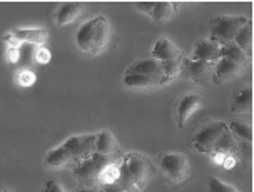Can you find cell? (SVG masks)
<instances>
[{"label":"cell","mask_w":254,"mask_h":192,"mask_svg":"<svg viewBox=\"0 0 254 192\" xmlns=\"http://www.w3.org/2000/svg\"><path fill=\"white\" fill-rule=\"evenodd\" d=\"M192 61H202V62H211L216 64L221 59V45L212 42V40H199L194 45L192 50Z\"/></svg>","instance_id":"cell-14"},{"label":"cell","mask_w":254,"mask_h":192,"mask_svg":"<svg viewBox=\"0 0 254 192\" xmlns=\"http://www.w3.org/2000/svg\"><path fill=\"white\" fill-rule=\"evenodd\" d=\"M34 59L37 61L39 64H49L51 62V59H52V54H51V50L49 49H45V47H37L35 49V56Z\"/></svg>","instance_id":"cell-25"},{"label":"cell","mask_w":254,"mask_h":192,"mask_svg":"<svg viewBox=\"0 0 254 192\" xmlns=\"http://www.w3.org/2000/svg\"><path fill=\"white\" fill-rule=\"evenodd\" d=\"M0 192H10V191H0Z\"/></svg>","instance_id":"cell-31"},{"label":"cell","mask_w":254,"mask_h":192,"mask_svg":"<svg viewBox=\"0 0 254 192\" xmlns=\"http://www.w3.org/2000/svg\"><path fill=\"white\" fill-rule=\"evenodd\" d=\"M228 127L236 142H241V144L253 142V127L249 124H244L241 121H231Z\"/></svg>","instance_id":"cell-20"},{"label":"cell","mask_w":254,"mask_h":192,"mask_svg":"<svg viewBox=\"0 0 254 192\" xmlns=\"http://www.w3.org/2000/svg\"><path fill=\"white\" fill-rule=\"evenodd\" d=\"M77 192H101L99 189H79Z\"/></svg>","instance_id":"cell-29"},{"label":"cell","mask_w":254,"mask_h":192,"mask_svg":"<svg viewBox=\"0 0 254 192\" xmlns=\"http://www.w3.org/2000/svg\"><path fill=\"white\" fill-rule=\"evenodd\" d=\"M37 80V75L32 70H20L19 75H17V82H19L20 87H32Z\"/></svg>","instance_id":"cell-24"},{"label":"cell","mask_w":254,"mask_h":192,"mask_svg":"<svg viewBox=\"0 0 254 192\" xmlns=\"http://www.w3.org/2000/svg\"><path fill=\"white\" fill-rule=\"evenodd\" d=\"M124 84L130 89H152V87H159V84L151 77L139 75V74H126Z\"/></svg>","instance_id":"cell-21"},{"label":"cell","mask_w":254,"mask_h":192,"mask_svg":"<svg viewBox=\"0 0 254 192\" xmlns=\"http://www.w3.org/2000/svg\"><path fill=\"white\" fill-rule=\"evenodd\" d=\"M246 67L248 65H243V64H238L234 61H229V59L221 57L219 61L216 62L212 82H214V84H224V82L239 79L241 75H244Z\"/></svg>","instance_id":"cell-11"},{"label":"cell","mask_w":254,"mask_h":192,"mask_svg":"<svg viewBox=\"0 0 254 192\" xmlns=\"http://www.w3.org/2000/svg\"><path fill=\"white\" fill-rule=\"evenodd\" d=\"M231 112L236 114H249L253 109V87L246 85L243 87L241 90H238L233 95V100H231Z\"/></svg>","instance_id":"cell-17"},{"label":"cell","mask_w":254,"mask_h":192,"mask_svg":"<svg viewBox=\"0 0 254 192\" xmlns=\"http://www.w3.org/2000/svg\"><path fill=\"white\" fill-rule=\"evenodd\" d=\"M10 34L19 44H30L37 47H42L49 40V32L45 29H15Z\"/></svg>","instance_id":"cell-15"},{"label":"cell","mask_w":254,"mask_h":192,"mask_svg":"<svg viewBox=\"0 0 254 192\" xmlns=\"http://www.w3.org/2000/svg\"><path fill=\"white\" fill-rule=\"evenodd\" d=\"M159 166L162 174L172 184H184L190 176V162L188 155L181 152H166L159 155Z\"/></svg>","instance_id":"cell-7"},{"label":"cell","mask_w":254,"mask_h":192,"mask_svg":"<svg viewBox=\"0 0 254 192\" xmlns=\"http://www.w3.org/2000/svg\"><path fill=\"white\" fill-rule=\"evenodd\" d=\"M126 74H139V75H146V77H151L157 82L159 85H164L167 84L169 77H167L164 67L162 64L156 61V59H142V61H137L134 64H130L129 68H127Z\"/></svg>","instance_id":"cell-9"},{"label":"cell","mask_w":254,"mask_h":192,"mask_svg":"<svg viewBox=\"0 0 254 192\" xmlns=\"http://www.w3.org/2000/svg\"><path fill=\"white\" fill-rule=\"evenodd\" d=\"M176 3L172 2H154V5L151 8V12H149V15L152 17L154 22H157V24H164L172 17V13L176 12Z\"/></svg>","instance_id":"cell-19"},{"label":"cell","mask_w":254,"mask_h":192,"mask_svg":"<svg viewBox=\"0 0 254 192\" xmlns=\"http://www.w3.org/2000/svg\"><path fill=\"white\" fill-rule=\"evenodd\" d=\"M236 164H238V157H236L234 154H229V155H226V159L222 161V167L231 171V169H234Z\"/></svg>","instance_id":"cell-28"},{"label":"cell","mask_w":254,"mask_h":192,"mask_svg":"<svg viewBox=\"0 0 254 192\" xmlns=\"http://www.w3.org/2000/svg\"><path fill=\"white\" fill-rule=\"evenodd\" d=\"M207 192H239L234 186L226 184L217 177H209L207 179Z\"/></svg>","instance_id":"cell-23"},{"label":"cell","mask_w":254,"mask_h":192,"mask_svg":"<svg viewBox=\"0 0 254 192\" xmlns=\"http://www.w3.org/2000/svg\"><path fill=\"white\" fill-rule=\"evenodd\" d=\"M249 19L243 15H221L212 20L211 24V39L212 42L226 45L234 42L238 32L246 25Z\"/></svg>","instance_id":"cell-8"},{"label":"cell","mask_w":254,"mask_h":192,"mask_svg":"<svg viewBox=\"0 0 254 192\" xmlns=\"http://www.w3.org/2000/svg\"><path fill=\"white\" fill-rule=\"evenodd\" d=\"M95 140L97 134L72 135L59 147L49 150L44 164L49 169H75L95 154Z\"/></svg>","instance_id":"cell-1"},{"label":"cell","mask_w":254,"mask_h":192,"mask_svg":"<svg viewBox=\"0 0 254 192\" xmlns=\"http://www.w3.org/2000/svg\"><path fill=\"white\" fill-rule=\"evenodd\" d=\"M197 152H202L212 157L217 152L222 154H234L238 157V142L234 140L233 134H231L229 127L226 122L216 121L209 122L204 127H201L192 137L190 142Z\"/></svg>","instance_id":"cell-2"},{"label":"cell","mask_w":254,"mask_h":192,"mask_svg":"<svg viewBox=\"0 0 254 192\" xmlns=\"http://www.w3.org/2000/svg\"><path fill=\"white\" fill-rule=\"evenodd\" d=\"M82 13H84V3H80V2L62 3L56 13V22H57V25H69L79 19Z\"/></svg>","instance_id":"cell-16"},{"label":"cell","mask_w":254,"mask_h":192,"mask_svg":"<svg viewBox=\"0 0 254 192\" xmlns=\"http://www.w3.org/2000/svg\"><path fill=\"white\" fill-rule=\"evenodd\" d=\"M112 161H117V159H109V157H104V155L94 154L87 161H84L75 169H72L74 177L77 179V182H79L80 189H101L102 171L107 167V164ZM119 161H122V159H119Z\"/></svg>","instance_id":"cell-5"},{"label":"cell","mask_w":254,"mask_h":192,"mask_svg":"<svg viewBox=\"0 0 254 192\" xmlns=\"http://www.w3.org/2000/svg\"><path fill=\"white\" fill-rule=\"evenodd\" d=\"M234 44L246 54L248 59H251V56H253V24H251V20H248L246 25L238 32V35H236V39H234Z\"/></svg>","instance_id":"cell-18"},{"label":"cell","mask_w":254,"mask_h":192,"mask_svg":"<svg viewBox=\"0 0 254 192\" xmlns=\"http://www.w3.org/2000/svg\"><path fill=\"white\" fill-rule=\"evenodd\" d=\"M127 192H139V191H135V189H132V191H127Z\"/></svg>","instance_id":"cell-30"},{"label":"cell","mask_w":254,"mask_h":192,"mask_svg":"<svg viewBox=\"0 0 254 192\" xmlns=\"http://www.w3.org/2000/svg\"><path fill=\"white\" fill-rule=\"evenodd\" d=\"M124 162L129 169L130 179L137 191H142L156 176V166L147 155L140 152H127L124 154Z\"/></svg>","instance_id":"cell-6"},{"label":"cell","mask_w":254,"mask_h":192,"mask_svg":"<svg viewBox=\"0 0 254 192\" xmlns=\"http://www.w3.org/2000/svg\"><path fill=\"white\" fill-rule=\"evenodd\" d=\"M95 154L104 155L109 159H124V152L121 150L119 144L114 139V135L109 130H102L97 134V140H95Z\"/></svg>","instance_id":"cell-13"},{"label":"cell","mask_w":254,"mask_h":192,"mask_svg":"<svg viewBox=\"0 0 254 192\" xmlns=\"http://www.w3.org/2000/svg\"><path fill=\"white\" fill-rule=\"evenodd\" d=\"M214 67H216V64H211V62L186 59L184 64H183V74L186 77H189L190 80L196 82V84H199V85H207L209 82H212Z\"/></svg>","instance_id":"cell-10"},{"label":"cell","mask_w":254,"mask_h":192,"mask_svg":"<svg viewBox=\"0 0 254 192\" xmlns=\"http://www.w3.org/2000/svg\"><path fill=\"white\" fill-rule=\"evenodd\" d=\"M221 57L229 59V61H234L238 64H243V65H248V64H249L248 56L234 42L221 45Z\"/></svg>","instance_id":"cell-22"},{"label":"cell","mask_w":254,"mask_h":192,"mask_svg":"<svg viewBox=\"0 0 254 192\" xmlns=\"http://www.w3.org/2000/svg\"><path fill=\"white\" fill-rule=\"evenodd\" d=\"M42 192H65V191H64V187L61 186V182H59V181H56V179H49V181L44 184Z\"/></svg>","instance_id":"cell-26"},{"label":"cell","mask_w":254,"mask_h":192,"mask_svg":"<svg viewBox=\"0 0 254 192\" xmlns=\"http://www.w3.org/2000/svg\"><path fill=\"white\" fill-rule=\"evenodd\" d=\"M7 61L10 64H17L20 61V47H7Z\"/></svg>","instance_id":"cell-27"},{"label":"cell","mask_w":254,"mask_h":192,"mask_svg":"<svg viewBox=\"0 0 254 192\" xmlns=\"http://www.w3.org/2000/svg\"><path fill=\"white\" fill-rule=\"evenodd\" d=\"M202 97L199 94H186L176 104V117H178L179 129L188 124V121L202 107Z\"/></svg>","instance_id":"cell-12"},{"label":"cell","mask_w":254,"mask_h":192,"mask_svg":"<svg viewBox=\"0 0 254 192\" xmlns=\"http://www.w3.org/2000/svg\"><path fill=\"white\" fill-rule=\"evenodd\" d=\"M151 57L156 59L162 64L169 80H174L183 74V64L186 61V56L183 54L178 45H174L169 39L161 37L156 40L151 52Z\"/></svg>","instance_id":"cell-4"},{"label":"cell","mask_w":254,"mask_h":192,"mask_svg":"<svg viewBox=\"0 0 254 192\" xmlns=\"http://www.w3.org/2000/svg\"><path fill=\"white\" fill-rule=\"evenodd\" d=\"M111 25L104 15H97L94 19L87 20L85 24L77 30L75 34V45L79 50H82L90 56H99L106 52L109 44H111Z\"/></svg>","instance_id":"cell-3"}]
</instances>
